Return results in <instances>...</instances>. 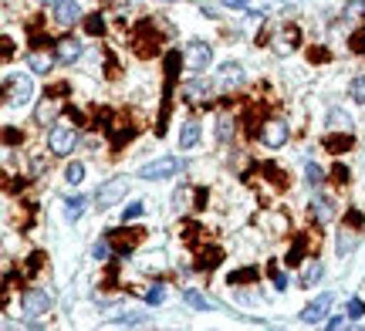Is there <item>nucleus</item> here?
<instances>
[{
    "label": "nucleus",
    "mask_w": 365,
    "mask_h": 331,
    "mask_svg": "<svg viewBox=\"0 0 365 331\" xmlns=\"http://www.w3.org/2000/svg\"><path fill=\"white\" fill-rule=\"evenodd\" d=\"M322 278H325V267L314 261V264L304 267V274H301V288H314V284H318Z\"/></svg>",
    "instance_id": "6ab92c4d"
},
{
    "label": "nucleus",
    "mask_w": 365,
    "mask_h": 331,
    "mask_svg": "<svg viewBox=\"0 0 365 331\" xmlns=\"http://www.w3.org/2000/svg\"><path fill=\"white\" fill-rule=\"evenodd\" d=\"M51 291H44V288H31V291H24V301H21V308H24L27 318H41L48 308H51Z\"/></svg>",
    "instance_id": "20e7f679"
},
{
    "label": "nucleus",
    "mask_w": 365,
    "mask_h": 331,
    "mask_svg": "<svg viewBox=\"0 0 365 331\" xmlns=\"http://www.w3.org/2000/svg\"><path fill=\"white\" fill-rule=\"evenodd\" d=\"M331 176H335L339 183H349V169H345V166H335V169H331Z\"/></svg>",
    "instance_id": "ea45409f"
},
{
    "label": "nucleus",
    "mask_w": 365,
    "mask_h": 331,
    "mask_svg": "<svg viewBox=\"0 0 365 331\" xmlns=\"http://www.w3.org/2000/svg\"><path fill=\"white\" fill-rule=\"evenodd\" d=\"M176 169H180V159L176 156H163V159H153L145 162L143 169H139V179H170V176H176Z\"/></svg>",
    "instance_id": "7ed1b4c3"
},
{
    "label": "nucleus",
    "mask_w": 365,
    "mask_h": 331,
    "mask_svg": "<svg viewBox=\"0 0 365 331\" xmlns=\"http://www.w3.org/2000/svg\"><path fill=\"white\" fill-rule=\"evenodd\" d=\"M173 206H176V210H182V206H186V189H176V196H173Z\"/></svg>",
    "instance_id": "a19ab883"
},
{
    "label": "nucleus",
    "mask_w": 365,
    "mask_h": 331,
    "mask_svg": "<svg viewBox=\"0 0 365 331\" xmlns=\"http://www.w3.org/2000/svg\"><path fill=\"white\" fill-rule=\"evenodd\" d=\"M65 179H68L71 186H78L81 179H85V166H81V162H71V166L65 169Z\"/></svg>",
    "instance_id": "bb28decb"
},
{
    "label": "nucleus",
    "mask_w": 365,
    "mask_h": 331,
    "mask_svg": "<svg viewBox=\"0 0 365 331\" xmlns=\"http://www.w3.org/2000/svg\"><path fill=\"white\" fill-rule=\"evenodd\" d=\"M217 4H223V7H230V11H247L250 0H217Z\"/></svg>",
    "instance_id": "e433bc0d"
},
{
    "label": "nucleus",
    "mask_w": 365,
    "mask_h": 331,
    "mask_svg": "<svg viewBox=\"0 0 365 331\" xmlns=\"http://www.w3.org/2000/svg\"><path fill=\"white\" fill-rule=\"evenodd\" d=\"M91 257H95V261H108V257H112V240H108V233H105L102 240H95V247H91Z\"/></svg>",
    "instance_id": "5701e85b"
},
{
    "label": "nucleus",
    "mask_w": 365,
    "mask_h": 331,
    "mask_svg": "<svg viewBox=\"0 0 365 331\" xmlns=\"http://www.w3.org/2000/svg\"><path fill=\"white\" fill-rule=\"evenodd\" d=\"M257 278V267H244V270H237V274H230V284H247V280Z\"/></svg>",
    "instance_id": "c756f323"
},
{
    "label": "nucleus",
    "mask_w": 365,
    "mask_h": 331,
    "mask_svg": "<svg viewBox=\"0 0 365 331\" xmlns=\"http://www.w3.org/2000/svg\"><path fill=\"white\" fill-rule=\"evenodd\" d=\"M304 176H308V186H322V183H325V169H322L318 162H308V166H304Z\"/></svg>",
    "instance_id": "a878e982"
},
{
    "label": "nucleus",
    "mask_w": 365,
    "mask_h": 331,
    "mask_svg": "<svg viewBox=\"0 0 365 331\" xmlns=\"http://www.w3.org/2000/svg\"><path fill=\"white\" fill-rule=\"evenodd\" d=\"M145 301H149V305H163V301H166V284H163V280L149 284V288H145Z\"/></svg>",
    "instance_id": "4be33fe9"
},
{
    "label": "nucleus",
    "mask_w": 365,
    "mask_h": 331,
    "mask_svg": "<svg viewBox=\"0 0 365 331\" xmlns=\"http://www.w3.org/2000/svg\"><path fill=\"white\" fill-rule=\"evenodd\" d=\"M345 315H349V318H362V315H365V305L359 301V298H352V301H349V308H345Z\"/></svg>",
    "instance_id": "72a5a7b5"
},
{
    "label": "nucleus",
    "mask_w": 365,
    "mask_h": 331,
    "mask_svg": "<svg viewBox=\"0 0 365 331\" xmlns=\"http://www.w3.org/2000/svg\"><path fill=\"white\" fill-rule=\"evenodd\" d=\"M85 206H88V199H85V196L68 199V203H65V216L71 220V224H78V220H81V213H85Z\"/></svg>",
    "instance_id": "aec40b11"
},
{
    "label": "nucleus",
    "mask_w": 365,
    "mask_h": 331,
    "mask_svg": "<svg viewBox=\"0 0 365 331\" xmlns=\"http://www.w3.org/2000/svg\"><path fill=\"white\" fill-rule=\"evenodd\" d=\"M284 7V0H250L247 11L250 14H271V11H281Z\"/></svg>",
    "instance_id": "412c9836"
},
{
    "label": "nucleus",
    "mask_w": 365,
    "mask_h": 331,
    "mask_svg": "<svg viewBox=\"0 0 365 331\" xmlns=\"http://www.w3.org/2000/svg\"><path fill=\"white\" fill-rule=\"evenodd\" d=\"M54 21L61 27H71L81 21V4L78 0H58L54 4Z\"/></svg>",
    "instance_id": "1a4fd4ad"
},
{
    "label": "nucleus",
    "mask_w": 365,
    "mask_h": 331,
    "mask_svg": "<svg viewBox=\"0 0 365 331\" xmlns=\"http://www.w3.org/2000/svg\"><path fill=\"white\" fill-rule=\"evenodd\" d=\"M27 65H31V71H34V75H48V71H51V65H54V58H51V54L34 51L31 58H27Z\"/></svg>",
    "instance_id": "a211bd4d"
},
{
    "label": "nucleus",
    "mask_w": 365,
    "mask_h": 331,
    "mask_svg": "<svg viewBox=\"0 0 365 331\" xmlns=\"http://www.w3.org/2000/svg\"><path fill=\"white\" fill-rule=\"evenodd\" d=\"M261 142L267 149H281L287 142V125L281 119H271L267 122V125H264L261 129Z\"/></svg>",
    "instance_id": "0eeeda50"
},
{
    "label": "nucleus",
    "mask_w": 365,
    "mask_h": 331,
    "mask_svg": "<svg viewBox=\"0 0 365 331\" xmlns=\"http://www.w3.org/2000/svg\"><path fill=\"white\" fill-rule=\"evenodd\" d=\"M217 85L220 88H240L244 85V68L237 65V61H227V65H220V71H217Z\"/></svg>",
    "instance_id": "9d476101"
},
{
    "label": "nucleus",
    "mask_w": 365,
    "mask_h": 331,
    "mask_svg": "<svg viewBox=\"0 0 365 331\" xmlns=\"http://www.w3.org/2000/svg\"><path fill=\"white\" fill-rule=\"evenodd\" d=\"M58 58H61L65 65L78 61V58H81V44L75 38H61V41H58Z\"/></svg>",
    "instance_id": "4468645a"
},
{
    "label": "nucleus",
    "mask_w": 365,
    "mask_h": 331,
    "mask_svg": "<svg viewBox=\"0 0 365 331\" xmlns=\"http://www.w3.org/2000/svg\"><path fill=\"white\" fill-rule=\"evenodd\" d=\"M301 257H304V240H294V247H291V251H287V264H298Z\"/></svg>",
    "instance_id": "2f4dec72"
},
{
    "label": "nucleus",
    "mask_w": 365,
    "mask_h": 331,
    "mask_svg": "<svg viewBox=\"0 0 365 331\" xmlns=\"http://www.w3.org/2000/svg\"><path fill=\"white\" fill-rule=\"evenodd\" d=\"M182 61H186L190 71H207V65L213 61V48H210L207 41H193V44L186 48V58H182Z\"/></svg>",
    "instance_id": "423d86ee"
},
{
    "label": "nucleus",
    "mask_w": 365,
    "mask_h": 331,
    "mask_svg": "<svg viewBox=\"0 0 365 331\" xmlns=\"http://www.w3.org/2000/svg\"><path fill=\"white\" fill-rule=\"evenodd\" d=\"M355 247H359V237L355 233H339V240H335V251L345 257V253H352Z\"/></svg>",
    "instance_id": "b1692460"
},
{
    "label": "nucleus",
    "mask_w": 365,
    "mask_h": 331,
    "mask_svg": "<svg viewBox=\"0 0 365 331\" xmlns=\"http://www.w3.org/2000/svg\"><path fill=\"white\" fill-rule=\"evenodd\" d=\"M139 237H143V233H132V230H115V233H108V240H112L122 253H129L132 247L139 243Z\"/></svg>",
    "instance_id": "2eb2a0df"
},
{
    "label": "nucleus",
    "mask_w": 365,
    "mask_h": 331,
    "mask_svg": "<svg viewBox=\"0 0 365 331\" xmlns=\"http://www.w3.org/2000/svg\"><path fill=\"white\" fill-rule=\"evenodd\" d=\"M182 301L193 308V311H217V301H213V298H207V294L193 291V288H186V291H182Z\"/></svg>",
    "instance_id": "f8f14e48"
},
{
    "label": "nucleus",
    "mask_w": 365,
    "mask_h": 331,
    "mask_svg": "<svg viewBox=\"0 0 365 331\" xmlns=\"http://www.w3.org/2000/svg\"><path fill=\"white\" fill-rule=\"evenodd\" d=\"M274 288H277V291H284V288H287V274L274 270Z\"/></svg>",
    "instance_id": "58836bf2"
},
{
    "label": "nucleus",
    "mask_w": 365,
    "mask_h": 331,
    "mask_svg": "<svg viewBox=\"0 0 365 331\" xmlns=\"http://www.w3.org/2000/svg\"><path fill=\"white\" fill-rule=\"evenodd\" d=\"M143 213H145V206H143V203H129V206L122 210V224H132V220H139Z\"/></svg>",
    "instance_id": "c85d7f7f"
},
{
    "label": "nucleus",
    "mask_w": 365,
    "mask_h": 331,
    "mask_svg": "<svg viewBox=\"0 0 365 331\" xmlns=\"http://www.w3.org/2000/svg\"><path fill=\"white\" fill-rule=\"evenodd\" d=\"M41 261H44L41 253H31V261H27V274H34V270L41 267Z\"/></svg>",
    "instance_id": "4c0bfd02"
},
{
    "label": "nucleus",
    "mask_w": 365,
    "mask_h": 331,
    "mask_svg": "<svg viewBox=\"0 0 365 331\" xmlns=\"http://www.w3.org/2000/svg\"><path fill=\"white\" fill-rule=\"evenodd\" d=\"M200 142V122H186L180 132V149H193Z\"/></svg>",
    "instance_id": "f3484780"
},
{
    "label": "nucleus",
    "mask_w": 365,
    "mask_h": 331,
    "mask_svg": "<svg viewBox=\"0 0 365 331\" xmlns=\"http://www.w3.org/2000/svg\"><path fill=\"white\" fill-rule=\"evenodd\" d=\"M125 193H129V183H125V179H108V183L98 189L95 203H98V210H108V206L122 203V199H125Z\"/></svg>",
    "instance_id": "39448f33"
},
{
    "label": "nucleus",
    "mask_w": 365,
    "mask_h": 331,
    "mask_svg": "<svg viewBox=\"0 0 365 331\" xmlns=\"http://www.w3.org/2000/svg\"><path fill=\"white\" fill-rule=\"evenodd\" d=\"M328 129H331V132H352L355 122H352V115H349V112L331 108V112H328Z\"/></svg>",
    "instance_id": "ddd939ff"
},
{
    "label": "nucleus",
    "mask_w": 365,
    "mask_h": 331,
    "mask_svg": "<svg viewBox=\"0 0 365 331\" xmlns=\"http://www.w3.org/2000/svg\"><path fill=\"white\" fill-rule=\"evenodd\" d=\"M349 44H352V51H355V54H362V51H365V27L359 31V34H352V41H349Z\"/></svg>",
    "instance_id": "c9c22d12"
},
{
    "label": "nucleus",
    "mask_w": 365,
    "mask_h": 331,
    "mask_svg": "<svg viewBox=\"0 0 365 331\" xmlns=\"http://www.w3.org/2000/svg\"><path fill=\"white\" fill-rule=\"evenodd\" d=\"M54 112H58V105H51V102H44V105L38 108V122H51Z\"/></svg>",
    "instance_id": "f704fd0d"
},
{
    "label": "nucleus",
    "mask_w": 365,
    "mask_h": 331,
    "mask_svg": "<svg viewBox=\"0 0 365 331\" xmlns=\"http://www.w3.org/2000/svg\"><path fill=\"white\" fill-rule=\"evenodd\" d=\"M78 142V135L71 125H51V132H48V149H51L54 156H71V149Z\"/></svg>",
    "instance_id": "f03ea898"
},
{
    "label": "nucleus",
    "mask_w": 365,
    "mask_h": 331,
    "mask_svg": "<svg viewBox=\"0 0 365 331\" xmlns=\"http://www.w3.org/2000/svg\"><path fill=\"white\" fill-rule=\"evenodd\" d=\"M349 95H352L355 102H362V105H365V75L352 78V85H349Z\"/></svg>",
    "instance_id": "cd10ccee"
},
{
    "label": "nucleus",
    "mask_w": 365,
    "mask_h": 331,
    "mask_svg": "<svg viewBox=\"0 0 365 331\" xmlns=\"http://www.w3.org/2000/svg\"><path fill=\"white\" fill-rule=\"evenodd\" d=\"M34 98V81L27 75H7L4 78V102L11 108H24Z\"/></svg>",
    "instance_id": "f257e3e1"
},
{
    "label": "nucleus",
    "mask_w": 365,
    "mask_h": 331,
    "mask_svg": "<svg viewBox=\"0 0 365 331\" xmlns=\"http://www.w3.org/2000/svg\"><path fill=\"white\" fill-rule=\"evenodd\" d=\"M230 132H234V122L220 119V125H217V139H220V142H227V139H230Z\"/></svg>",
    "instance_id": "473e14b6"
},
{
    "label": "nucleus",
    "mask_w": 365,
    "mask_h": 331,
    "mask_svg": "<svg viewBox=\"0 0 365 331\" xmlns=\"http://www.w3.org/2000/svg\"><path fill=\"white\" fill-rule=\"evenodd\" d=\"M85 31H88L91 38H102V34H105V17H102V14H91V17H85Z\"/></svg>",
    "instance_id": "393cba45"
},
{
    "label": "nucleus",
    "mask_w": 365,
    "mask_h": 331,
    "mask_svg": "<svg viewBox=\"0 0 365 331\" xmlns=\"http://www.w3.org/2000/svg\"><path fill=\"white\" fill-rule=\"evenodd\" d=\"M41 4H58V0H41Z\"/></svg>",
    "instance_id": "37998d69"
},
{
    "label": "nucleus",
    "mask_w": 365,
    "mask_h": 331,
    "mask_svg": "<svg viewBox=\"0 0 365 331\" xmlns=\"http://www.w3.org/2000/svg\"><path fill=\"white\" fill-rule=\"evenodd\" d=\"M345 318H349V315H345ZM345 318H341V315H335V318H328V328H341V325H345Z\"/></svg>",
    "instance_id": "79ce46f5"
},
{
    "label": "nucleus",
    "mask_w": 365,
    "mask_h": 331,
    "mask_svg": "<svg viewBox=\"0 0 365 331\" xmlns=\"http://www.w3.org/2000/svg\"><path fill=\"white\" fill-rule=\"evenodd\" d=\"M145 315L143 311H132V315H122V318H115V325H145Z\"/></svg>",
    "instance_id": "7c9ffc66"
},
{
    "label": "nucleus",
    "mask_w": 365,
    "mask_h": 331,
    "mask_svg": "<svg viewBox=\"0 0 365 331\" xmlns=\"http://www.w3.org/2000/svg\"><path fill=\"white\" fill-rule=\"evenodd\" d=\"M298 38H301V31L291 24V27H284V31H281V38H277V44H274V48H277L281 54L294 51V48H298Z\"/></svg>",
    "instance_id": "dca6fc26"
},
{
    "label": "nucleus",
    "mask_w": 365,
    "mask_h": 331,
    "mask_svg": "<svg viewBox=\"0 0 365 331\" xmlns=\"http://www.w3.org/2000/svg\"><path fill=\"white\" fill-rule=\"evenodd\" d=\"M331 301H335V298H331L328 291L322 294V298H314L312 305L301 311V321H304V325H318L322 318H328V308H331Z\"/></svg>",
    "instance_id": "6e6552de"
},
{
    "label": "nucleus",
    "mask_w": 365,
    "mask_h": 331,
    "mask_svg": "<svg viewBox=\"0 0 365 331\" xmlns=\"http://www.w3.org/2000/svg\"><path fill=\"white\" fill-rule=\"evenodd\" d=\"M308 210H312V216L318 224H331V220H335V203L328 196H314L312 203H308Z\"/></svg>",
    "instance_id": "9b49d317"
}]
</instances>
